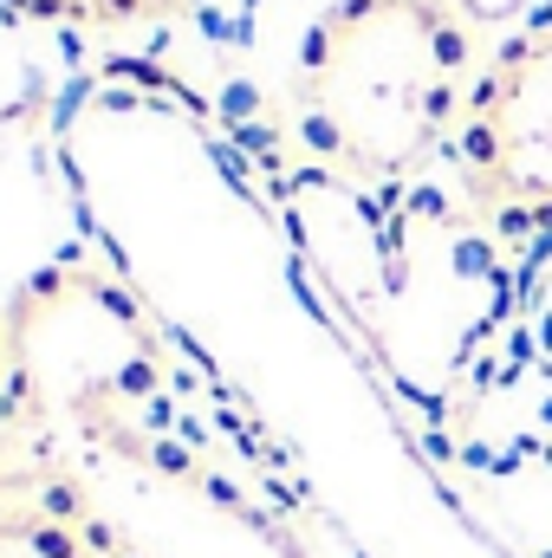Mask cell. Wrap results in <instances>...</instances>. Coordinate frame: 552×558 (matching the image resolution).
<instances>
[{"mask_svg": "<svg viewBox=\"0 0 552 558\" xmlns=\"http://www.w3.org/2000/svg\"><path fill=\"white\" fill-rule=\"evenodd\" d=\"M13 7L33 13V20H65V26L111 33V26H143V20L195 13V7H208V0H13Z\"/></svg>", "mask_w": 552, "mask_h": 558, "instance_id": "277c9868", "label": "cell"}, {"mask_svg": "<svg viewBox=\"0 0 552 558\" xmlns=\"http://www.w3.org/2000/svg\"><path fill=\"white\" fill-rule=\"evenodd\" d=\"M552 0H461V13L475 20V26H507V20H520V13H540Z\"/></svg>", "mask_w": 552, "mask_h": 558, "instance_id": "5b68a950", "label": "cell"}, {"mask_svg": "<svg viewBox=\"0 0 552 558\" xmlns=\"http://www.w3.org/2000/svg\"><path fill=\"white\" fill-rule=\"evenodd\" d=\"M448 156L468 208L494 228L552 221V13L481 65Z\"/></svg>", "mask_w": 552, "mask_h": 558, "instance_id": "7a4b0ae2", "label": "cell"}, {"mask_svg": "<svg viewBox=\"0 0 552 558\" xmlns=\"http://www.w3.org/2000/svg\"><path fill=\"white\" fill-rule=\"evenodd\" d=\"M0 390H7V318H0Z\"/></svg>", "mask_w": 552, "mask_h": 558, "instance_id": "8992f818", "label": "cell"}, {"mask_svg": "<svg viewBox=\"0 0 552 558\" xmlns=\"http://www.w3.org/2000/svg\"><path fill=\"white\" fill-rule=\"evenodd\" d=\"M475 92L461 0H332L292 59L299 137L351 182H404L455 143Z\"/></svg>", "mask_w": 552, "mask_h": 558, "instance_id": "6da1fadb", "label": "cell"}, {"mask_svg": "<svg viewBox=\"0 0 552 558\" xmlns=\"http://www.w3.org/2000/svg\"><path fill=\"white\" fill-rule=\"evenodd\" d=\"M0 558H98V553L39 494H26L20 481L0 474Z\"/></svg>", "mask_w": 552, "mask_h": 558, "instance_id": "3957f363", "label": "cell"}]
</instances>
